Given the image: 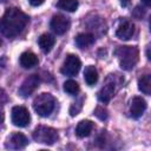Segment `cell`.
<instances>
[{
  "mask_svg": "<svg viewBox=\"0 0 151 151\" xmlns=\"http://www.w3.org/2000/svg\"><path fill=\"white\" fill-rule=\"evenodd\" d=\"M70 25H71L70 19L65 15H61V14L53 15V18L51 19V24H50L52 31L58 35L66 33L70 28Z\"/></svg>",
  "mask_w": 151,
  "mask_h": 151,
  "instance_id": "ba28073f",
  "label": "cell"
},
{
  "mask_svg": "<svg viewBox=\"0 0 151 151\" xmlns=\"http://www.w3.org/2000/svg\"><path fill=\"white\" fill-rule=\"evenodd\" d=\"M38 44H39V47L41 48L42 52L45 53H48L52 47L54 46L55 44V38L52 35V34H48V33H44L39 37L38 39Z\"/></svg>",
  "mask_w": 151,
  "mask_h": 151,
  "instance_id": "4fadbf2b",
  "label": "cell"
},
{
  "mask_svg": "<svg viewBox=\"0 0 151 151\" xmlns=\"http://www.w3.org/2000/svg\"><path fill=\"white\" fill-rule=\"evenodd\" d=\"M39 83H40L39 76H38V74H31L29 77H27V78L22 81L21 86L19 87V94H20L21 97H24V98L29 97V96L38 88Z\"/></svg>",
  "mask_w": 151,
  "mask_h": 151,
  "instance_id": "52a82bcc",
  "label": "cell"
},
{
  "mask_svg": "<svg viewBox=\"0 0 151 151\" xmlns=\"http://www.w3.org/2000/svg\"><path fill=\"white\" fill-rule=\"evenodd\" d=\"M116 55L118 57L120 67L125 71H130L138 61L139 51L136 46H119L116 50Z\"/></svg>",
  "mask_w": 151,
  "mask_h": 151,
  "instance_id": "7a4b0ae2",
  "label": "cell"
},
{
  "mask_svg": "<svg viewBox=\"0 0 151 151\" xmlns=\"http://www.w3.org/2000/svg\"><path fill=\"white\" fill-rule=\"evenodd\" d=\"M133 33H134V25L129 20H124L116 31V35L120 40H129L130 38H132Z\"/></svg>",
  "mask_w": 151,
  "mask_h": 151,
  "instance_id": "30bf717a",
  "label": "cell"
},
{
  "mask_svg": "<svg viewBox=\"0 0 151 151\" xmlns=\"http://www.w3.org/2000/svg\"><path fill=\"white\" fill-rule=\"evenodd\" d=\"M4 122V111L1 110V107H0V124Z\"/></svg>",
  "mask_w": 151,
  "mask_h": 151,
  "instance_id": "4316f807",
  "label": "cell"
},
{
  "mask_svg": "<svg viewBox=\"0 0 151 151\" xmlns=\"http://www.w3.org/2000/svg\"><path fill=\"white\" fill-rule=\"evenodd\" d=\"M11 118H12V123L15 126H19V127L27 126L29 124V120H31L29 112L24 106H14L12 109Z\"/></svg>",
  "mask_w": 151,
  "mask_h": 151,
  "instance_id": "5b68a950",
  "label": "cell"
},
{
  "mask_svg": "<svg viewBox=\"0 0 151 151\" xmlns=\"http://www.w3.org/2000/svg\"><path fill=\"white\" fill-rule=\"evenodd\" d=\"M138 88L144 94L149 96L151 93V76L150 74H145L142 78H139V80H138Z\"/></svg>",
  "mask_w": 151,
  "mask_h": 151,
  "instance_id": "ac0fdd59",
  "label": "cell"
},
{
  "mask_svg": "<svg viewBox=\"0 0 151 151\" xmlns=\"http://www.w3.org/2000/svg\"><path fill=\"white\" fill-rule=\"evenodd\" d=\"M130 1H131V0H120V4H122V6L125 7V6H127V5L130 4Z\"/></svg>",
  "mask_w": 151,
  "mask_h": 151,
  "instance_id": "484cf974",
  "label": "cell"
},
{
  "mask_svg": "<svg viewBox=\"0 0 151 151\" xmlns=\"http://www.w3.org/2000/svg\"><path fill=\"white\" fill-rule=\"evenodd\" d=\"M20 65L24 67V68H32L34 67L35 65H38V57L33 53V52H24L21 55H20Z\"/></svg>",
  "mask_w": 151,
  "mask_h": 151,
  "instance_id": "5bb4252c",
  "label": "cell"
},
{
  "mask_svg": "<svg viewBox=\"0 0 151 151\" xmlns=\"http://www.w3.org/2000/svg\"><path fill=\"white\" fill-rule=\"evenodd\" d=\"M6 101H7V96H6L5 91L0 88V104H2V103H6Z\"/></svg>",
  "mask_w": 151,
  "mask_h": 151,
  "instance_id": "603a6c76",
  "label": "cell"
},
{
  "mask_svg": "<svg viewBox=\"0 0 151 151\" xmlns=\"http://www.w3.org/2000/svg\"><path fill=\"white\" fill-rule=\"evenodd\" d=\"M55 106V99L51 93H40L33 100V109L40 117H47L52 113Z\"/></svg>",
  "mask_w": 151,
  "mask_h": 151,
  "instance_id": "3957f363",
  "label": "cell"
},
{
  "mask_svg": "<svg viewBox=\"0 0 151 151\" xmlns=\"http://www.w3.org/2000/svg\"><path fill=\"white\" fill-rule=\"evenodd\" d=\"M80 66H81V61L80 59L76 55V54H68L60 68L61 73L65 74V76H76L79 70H80Z\"/></svg>",
  "mask_w": 151,
  "mask_h": 151,
  "instance_id": "8992f818",
  "label": "cell"
},
{
  "mask_svg": "<svg viewBox=\"0 0 151 151\" xmlns=\"http://www.w3.org/2000/svg\"><path fill=\"white\" fill-rule=\"evenodd\" d=\"M146 57H147L149 60L151 59V57H150V47H147V50H146Z\"/></svg>",
  "mask_w": 151,
  "mask_h": 151,
  "instance_id": "83f0119b",
  "label": "cell"
},
{
  "mask_svg": "<svg viewBox=\"0 0 151 151\" xmlns=\"http://www.w3.org/2000/svg\"><path fill=\"white\" fill-rule=\"evenodd\" d=\"M27 144H28V139L26 138V136L22 134V133L17 132V133H13L8 138L6 147H9V149H24Z\"/></svg>",
  "mask_w": 151,
  "mask_h": 151,
  "instance_id": "7c38bea8",
  "label": "cell"
},
{
  "mask_svg": "<svg viewBox=\"0 0 151 151\" xmlns=\"http://www.w3.org/2000/svg\"><path fill=\"white\" fill-rule=\"evenodd\" d=\"M114 91H116V85H114V83H113V81H107V83L100 88V91L98 92V99H99L101 103L106 104V103H109V101L112 99V97L114 96Z\"/></svg>",
  "mask_w": 151,
  "mask_h": 151,
  "instance_id": "8fae6325",
  "label": "cell"
},
{
  "mask_svg": "<svg viewBox=\"0 0 151 151\" xmlns=\"http://www.w3.org/2000/svg\"><path fill=\"white\" fill-rule=\"evenodd\" d=\"M84 79L88 86H93L98 81V71L94 66H87L84 71Z\"/></svg>",
  "mask_w": 151,
  "mask_h": 151,
  "instance_id": "e0dca14e",
  "label": "cell"
},
{
  "mask_svg": "<svg viewBox=\"0 0 151 151\" xmlns=\"http://www.w3.org/2000/svg\"><path fill=\"white\" fill-rule=\"evenodd\" d=\"M146 110V101L142 97H133L130 103V114L132 118L137 119L143 116L144 111Z\"/></svg>",
  "mask_w": 151,
  "mask_h": 151,
  "instance_id": "9c48e42d",
  "label": "cell"
},
{
  "mask_svg": "<svg viewBox=\"0 0 151 151\" xmlns=\"http://www.w3.org/2000/svg\"><path fill=\"white\" fill-rule=\"evenodd\" d=\"M83 101H84V99L80 98L79 100L74 101V103L71 105V107H70V114H71L72 117L77 116V114L80 112V110L83 109Z\"/></svg>",
  "mask_w": 151,
  "mask_h": 151,
  "instance_id": "44dd1931",
  "label": "cell"
},
{
  "mask_svg": "<svg viewBox=\"0 0 151 151\" xmlns=\"http://www.w3.org/2000/svg\"><path fill=\"white\" fill-rule=\"evenodd\" d=\"M28 1H29V4H31L32 6L37 7V6H40V5H42L45 0H28Z\"/></svg>",
  "mask_w": 151,
  "mask_h": 151,
  "instance_id": "cb8c5ba5",
  "label": "cell"
},
{
  "mask_svg": "<svg viewBox=\"0 0 151 151\" xmlns=\"http://www.w3.org/2000/svg\"><path fill=\"white\" fill-rule=\"evenodd\" d=\"M94 42V37L91 33H80L76 37V44L79 48H87Z\"/></svg>",
  "mask_w": 151,
  "mask_h": 151,
  "instance_id": "2e32d148",
  "label": "cell"
},
{
  "mask_svg": "<svg viewBox=\"0 0 151 151\" xmlns=\"http://www.w3.org/2000/svg\"><path fill=\"white\" fill-rule=\"evenodd\" d=\"M1 44H2V41H1V39H0V46H1Z\"/></svg>",
  "mask_w": 151,
  "mask_h": 151,
  "instance_id": "f1b7e54d",
  "label": "cell"
},
{
  "mask_svg": "<svg viewBox=\"0 0 151 151\" xmlns=\"http://www.w3.org/2000/svg\"><path fill=\"white\" fill-rule=\"evenodd\" d=\"M142 2H143L146 7H150V6H151V0H142Z\"/></svg>",
  "mask_w": 151,
  "mask_h": 151,
  "instance_id": "d4e9b609",
  "label": "cell"
},
{
  "mask_svg": "<svg viewBox=\"0 0 151 151\" xmlns=\"http://www.w3.org/2000/svg\"><path fill=\"white\" fill-rule=\"evenodd\" d=\"M64 91L71 96H76L79 92V85L76 80H72V79L66 80L64 83Z\"/></svg>",
  "mask_w": 151,
  "mask_h": 151,
  "instance_id": "ffe728a7",
  "label": "cell"
},
{
  "mask_svg": "<svg viewBox=\"0 0 151 151\" xmlns=\"http://www.w3.org/2000/svg\"><path fill=\"white\" fill-rule=\"evenodd\" d=\"M33 139L40 144L52 145L58 140V132L53 127L39 125L33 131Z\"/></svg>",
  "mask_w": 151,
  "mask_h": 151,
  "instance_id": "277c9868",
  "label": "cell"
},
{
  "mask_svg": "<svg viewBox=\"0 0 151 151\" xmlns=\"http://www.w3.org/2000/svg\"><path fill=\"white\" fill-rule=\"evenodd\" d=\"M79 6L78 0H59L57 2V7L64 9L66 12H74Z\"/></svg>",
  "mask_w": 151,
  "mask_h": 151,
  "instance_id": "d6986e66",
  "label": "cell"
},
{
  "mask_svg": "<svg viewBox=\"0 0 151 151\" xmlns=\"http://www.w3.org/2000/svg\"><path fill=\"white\" fill-rule=\"evenodd\" d=\"M94 116L97 118H99L100 120H105L107 118V111L103 106H97L94 110Z\"/></svg>",
  "mask_w": 151,
  "mask_h": 151,
  "instance_id": "7402d4cb",
  "label": "cell"
},
{
  "mask_svg": "<svg viewBox=\"0 0 151 151\" xmlns=\"http://www.w3.org/2000/svg\"><path fill=\"white\" fill-rule=\"evenodd\" d=\"M92 129H93V123L91 120H81L78 123L76 127V134L79 138H85L90 136V133L92 132Z\"/></svg>",
  "mask_w": 151,
  "mask_h": 151,
  "instance_id": "9a60e30c",
  "label": "cell"
},
{
  "mask_svg": "<svg viewBox=\"0 0 151 151\" xmlns=\"http://www.w3.org/2000/svg\"><path fill=\"white\" fill-rule=\"evenodd\" d=\"M28 24V17L19 8H8L0 19V32L7 38H14L19 35L26 25Z\"/></svg>",
  "mask_w": 151,
  "mask_h": 151,
  "instance_id": "6da1fadb",
  "label": "cell"
}]
</instances>
